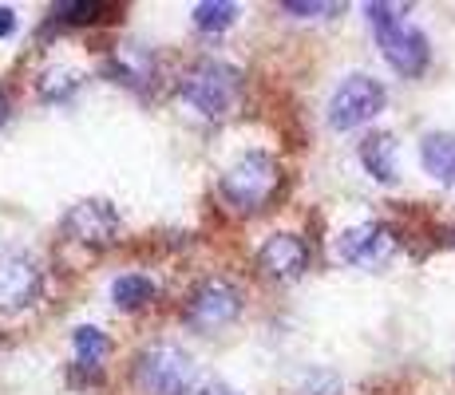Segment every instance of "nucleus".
Wrapping results in <instances>:
<instances>
[{"mask_svg": "<svg viewBox=\"0 0 455 395\" xmlns=\"http://www.w3.org/2000/svg\"><path fill=\"white\" fill-rule=\"evenodd\" d=\"M408 4H384V0H369L364 4V16H369L376 40H380V51L400 75L416 79L427 72L432 64V48H427V36L419 28L404 20Z\"/></svg>", "mask_w": 455, "mask_h": 395, "instance_id": "1", "label": "nucleus"}, {"mask_svg": "<svg viewBox=\"0 0 455 395\" xmlns=\"http://www.w3.org/2000/svg\"><path fill=\"white\" fill-rule=\"evenodd\" d=\"M179 91L203 119H230L242 103V91H246V75L226 59H198Z\"/></svg>", "mask_w": 455, "mask_h": 395, "instance_id": "2", "label": "nucleus"}, {"mask_svg": "<svg viewBox=\"0 0 455 395\" xmlns=\"http://www.w3.org/2000/svg\"><path fill=\"white\" fill-rule=\"evenodd\" d=\"M277 186H282V166L266 151L242 154L238 162L218 178V194L230 201V209H238V214H258V209H266L269 198L277 194Z\"/></svg>", "mask_w": 455, "mask_h": 395, "instance_id": "3", "label": "nucleus"}, {"mask_svg": "<svg viewBox=\"0 0 455 395\" xmlns=\"http://www.w3.org/2000/svg\"><path fill=\"white\" fill-rule=\"evenodd\" d=\"M131 380L143 395H190L198 383V367L179 344H151L135 356Z\"/></svg>", "mask_w": 455, "mask_h": 395, "instance_id": "4", "label": "nucleus"}, {"mask_svg": "<svg viewBox=\"0 0 455 395\" xmlns=\"http://www.w3.org/2000/svg\"><path fill=\"white\" fill-rule=\"evenodd\" d=\"M384 103H388V91H384L380 79L348 75L329 99V127L332 130H356V127H364V122H372L380 115Z\"/></svg>", "mask_w": 455, "mask_h": 395, "instance_id": "5", "label": "nucleus"}, {"mask_svg": "<svg viewBox=\"0 0 455 395\" xmlns=\"http://www.w3.org/2000/svg\"><path fill=\"white\" fill-rule=\"evenodd\" d=\"M242 312V293L230 285V280L222 277H206L203 285L190 293L187 301V324L195 332H203V336H210V332H222L226 324H234Z\"/></svg>", "mask_w": 455, "mask_h": 395, "instance_id": "6", "label": "nucleus"}, {"mask_svg": "<svg viewBox=\"0 0 455 395\" xmlns=\"http://www.w3.org/2000/svg\"><path fill=\"white\" fill-rule=\"evenodd\" d=\"M64 237L87 245V249H108L119 241V214L111 201L84 198L64 214Z\"/></svg>", "mask_w": 455, "mask_h": 395, "instance_id": "7", "label": "nucleus"}, {"mask_svg": "<svg viewBox=\"0 0 455 395\" xmlns=\"http://www.w3.org/2000/svg\"><path fill=\"white\" fill-rule=\"evenodd\" d=\"M396 253V233L380 222H361L337 237V257L356 269H376Z\"/></svg>", "mask_w": 455, "mask_h": 395, "instance_id": "8", "label": "nucleus"}, {"mask_svg": "<svg viewBox=\"0 0 455 395\" xmlns=\"http://www.w3.org/2000/svg\"><path fill=\"white\" fill-rule=\"evenodd\" d=\"M40 296V269L16 249L0 253V312H20Z\"/></svg>", "mask_w": 455, "mask_h": 395, "instance_id": "9", "label": "nucleus"}, {"mask_svg": "<svg viewBox=\"0 0 455 395\" xmlns=\"http://www.w3.org/2000/svg\"><path fill=\"white\" fill-rule=\"evenodd\" d=\"M258 269L269 280H297L309 269V245L297 233H274L258 249Z\"/></svg>", "mask_w": 455, "mask_h": 395, "instance_id": "10", "label": "nucleus"}, {"mask_svg": "<svg viewBox=\"0 0 455 395\" xmlns=\"http://www.w3.org/2000/svg\"><path fill=\"white\" fill-rule=\"evenodd\" d=\"M361 162H364V170H369L376 182L392 186V182L400 178V166H396V138H392L388 130H372V135L361 143Z\"/></svg>", "mask_w": 455, "mask_h": 395, "instance_id": "11", "label": "nucleus"}, {"mask_svg": "<svg viewBox=\"0 0 455 395\" xmlns=\"http://www.w3.org/2000/svg\"><path fill=\"white\" fill-rule=\"evenodd\" d=\"M419 162L443 186H455V135H443V130H432L419 143Z\"/></svg>", "mask_w": 455, "mask_h": 395, "instance_id": "12", "label": "nucleus"}, {"mask_svg": "<svg viewBox=\"0 0 455 395\" xmlns=\"http://www.w3.org/2000/svg\"><path fill=\"white\" fill-rule=\"evenodd\" d=\"M103 75L111 83H124V87H143L151 79V56L147 51H131V48H119L116 56L103 59Z\"/></svg>", "mask_w": 455, "mask_h": 395, "instance_id": "13", "label": "nucleus"}, {"mask_svg": "<svg viewBox=\"0 0 455 395\" xmlns=\"http://www.w3.org/2000/svg\"><path fill=\"white\" fill-rule=\"evenodd\" d=\"M155 280L151 277H143V273H124L111 285V301H116V309H124V312H135V309H143V304H151L155 301Z\"/></svg>", "mask_w": 455, "mask_h": 395, "instance_id": "14", "label": "nucleus"}, {"mask_svg": "<svg viewBox=\"0 0 455 395\" xmlns=\"http://www.w3.org/2000/svg\"><path fill=\"white\" fill-rule=\"evenodd\" d=\"M72 348H76V364L87 367V372L95 375V367H100V359L111 352V340L103 336L100 328H92V324H84V328L72 332Z\"/></svg>", "mask_w": 455, "mask_h": 395, "instance_id": "15", "label": "nucleus"}, {"mask_svg": "<svg viewBox=\"0 0 455 395\" xmlns=\"http://www.w3.org/2000/svg\"><path fill=\"white\" fill-rule=\"evenodd\" d=\"M116 12V4H103V0H60L52 8V16L64 24H76V28H87V24H100L103 16Z\"/></svg>", "mask_w": 455, "mask_h": 395, "instance_id": "16", "label": "nucleus"}, {"mask_svg": "<svg viewBox=\"0 0 455 395\" xmlns=\"http://www.w3.org/2000/svg\"><path fill=\"white\" fill-rule=\"evenodd\" d=\"M234 20H238V4L234 0H203V4H195V28L206 32V36L226 32Z\"/></svg>", "mask_w": 455, "mask_h": 395, "instance_id": "17", "label": "nucleus"}, {"mask_svg": "<svg viewBox=\"0 0 455 395\" xmlns=\"http://www.w3.org/2000/svg\"><path fill=\"white\" fill-rule=\"evenodd\" d=\"M76 87H80V79H76V72H48V75H44L40 79V95H44V99H68V95H72L76 91Z\"/></svg>", "mask_w": 455, "mask_h": 395, "instance_id": "18", "label": "nucleus"}, {"mask_svg": "<svg viewBox=\"0 0 455 395\" xmlns=\"http://www.w3.org/2000/svg\"><path fill=\"white\" fill-rule=\"evenodd\" d=\"M340 8L345 4H332V0H282V12L301 16V20H309V16H332Z\"/></svg>", "mask_w": 455, "mask_h": 395, "instance_id": "19", "label": "nucleus"}, {"mask_svg": "<svg viewBox=\"0 0 455 395\" xmlns=\"http://www.w3.org/2000/svg\"><path fill=\"white\" fill-rule=\"evenodd\" d=\"M12 32H16V12L8 4H0V40L12 36Z\"/></svg>", "mask_w": 455, "mask_h": 395, "instance_id": "20", "label": "nucleus"}, {"mask_svg": "<svg viewBox=\"0 0 455 395\" xmlns=\"http://www.w3.org/2000/svg\"><path fill=\"white\" fill-rule=\"evenodd\" d=\"M8 122V99H4V91H0V127Z\"/></svg>", "mask_w": 455, "mask_h": 395, "instance_id": "21", "label": "nucleus"}, {"mask_svg": "<svg viewBox=\"0 0 455 395\" xmlns=\"http://www.w3.org/2000/svg\"><path fill=\"white\" fill-rule=\"evenodd\" d=\"M203 395H234V391H230V388H222V383H214V388H206Z\"/></svg>", "mask_w": 455, "mask_h": 395, "instance_id": "22", "label": "nucleus"}]
</instances>
